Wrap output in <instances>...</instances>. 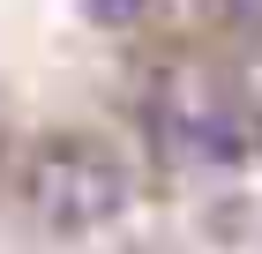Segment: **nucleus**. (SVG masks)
I'll list each match as a JSON object with an SVG mask.
<instances>
[{
  "label": "nucleus",
  "instance_id": "obj_1",
  "mask_svg": "<svg viewBox=\"0 0 262 254\" xmlns=\"http://www.w3.org/2000/svg\"><path fill=\"white\" fill-rule=\"evenodd\" d=\"M30 195H38V217H45V224H60V232H90V224H105V217L127 202V172H120L105 150L68 142V150H45V157H38Z\"/></svg>",
  "mask_w": 262,
  "mask_h": 254
},
{
  "label": "nucleus",
  "instance_id": "obj_2",
  "mask_svg": "<svg viewBox=\"0 0 262 254\" xmlns=\"http://www.w3.org/2000/svg\"><path fill=\"white\" fill-rule=\"evenodd\" d=\"M82 15L105 22V30H120V22H135V15H142V0H82Z\"/></svg>",
  "mask_w": 262,
  "mask_h": 254
},
{
  "label": "nucleus",
  "instance_id": "obj_3",
  "mask_svg": "<svg viewBox=\"0 0 262 254\" xmlns=\"http://www.w3.org/2000/svg\"><path fill=\"white\" fill-rule=\"evenodd\" d=\"M225 15L240 22V30H262V0H225Z\"/></svg>",
  "mask_w": 262,
  "mask_h": 254
}]
</instances>
